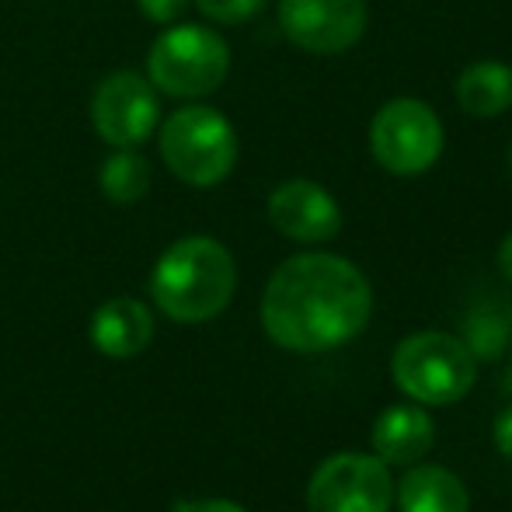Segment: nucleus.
Here are the masks:
<instances>
[{
    "instance_id": "nucleus-21",
    "label": "nucleus",
    "mask_w": 512,
    "mask_h": 512,
    "mask_svg": "<svg viewBox=\"0 0 512 512\" xmlns=\"http://www.w3.org/2000/svg\"><path fill=\"white\" fill-rule=\"evenodd\" d=\"M499 269H502V276L512 283V234L499 244Z\"/></svg>"
},
{
    "instance_id": "nucleus-2",
    "label": "nucleus",
    "mask_w": 512,
    "mask_h": 512,
    "mask_svg": "<svg viewBox=\"0 0 512 512\" xmlns=\"http://www.w3.org/2000/svg\"><path fill=\"white\" fill-rule=\"evenodd\" d=\"M237 269L213 237H182L161 255L150 276L154 304L178 324H203L230 304Z\"/></svg>"
},
{
    "instance_id": "nucleus-1",
    "label": "nucleus",
    "mask_w": 512,
    "mask_h": 512,
    "mask_svg": "<svg viewBox=\"0 0 512 512\" xmlns=\"http://www.w3.org/2000/svg\"><path fill=\"white\" fill-rule=\"evenodd\" d=\"M373 290L338 255H297L272 272L262 297V328L286 352H328L366 328Z\"/></svg>"
},
{
    "instance_id": "nucleus-19",
    "label": "nucleus",
    "mask_w": 512,
    "mask_h": 512,
    "mask_svg": "<svg viewBox=\"0 0 512 512\" xmlns=\"http://www.w3.org/2000/svg\"><path fill=\"white\" fill-rule=\"evenodd\" d=\"M492 439H495V446H499L502 457H512V408H506L499 418H495Z\"/></svg>"
},
{
    "instance_id": "nucleus-16",
    "label": "nucleus",
    "mask_w": 512,
    "mask_h": 512,
    "mask_svg": "<svg viewBox=\"0 0 512 512\" xmlns=\"http://www.w3.org/2000/svg\"><path fill=\"white\" fill-rule=\"evenodd\" d=\"M506 342H509V328L502 317H492V314L471 317L464 345L474 359H499L502 349H506Z\"/></svg>"
},
{
    "instance_id": "nucleus-20",
    "label": "nucleus",
    "mask_w": 512,
    "mask_h": 512,
    "mask_svg": "<svg viewBox=\"0 0 512 512\" xmlns=\"http://www.w3.org/2000/svg\"><path fill=\"white\" fill-rule=\"evenodd\" d=\"M175 512H248V509L227 499H199V502H178Z\"/></svg>"
},
{
    "instance_id": "nucleus-3",
    "label": "nucleus",
    "mask_w": 512,
    "mask_h": 512,
    "mask_svg": "<svg viewBox=\"0 0 512 512\" xmlns=\"http://www.w3.org/2000/svg\"><path fill=\"white\" fill-rule=\"evenodd\" d=\"M161 157L185 185H220L237 164V133L216 108H178L161 129Z\"/></svg>"
},
{
    "instance_id": "nucleus-10",
    "label": "nucleus",
    "mask_w": 512,
    "mask_h": 512,
    "mask_svg": "<svg viewBox=\"0 0 512 512\" xmlns=\"http://www.w3.org/2000/svg\"><path fill=\"white\" fill-rule=\"evenodd\" d=\"M269 220L290 241L317 244L331 241L342 230V209H338L335 196L317 182L293 178L269 196Z\"/></svg>"
},
{
    "instance_id": "nucleus-15",
    "label": "nucleus",
    "mask_w": 512,
    "mask_h": 512,
    "mask_svg": "<svg viewBox=\"0 0 512 512\" xmlns=\"http://www.w3.org/2000/svg\"><path fill=\"white\" fill-rule=\"evenodd\" d=\"M102 192L108 203L115 206H133L147 196L150 189V164L143 161L136 150H115L102 164Z\"/></svg>"
},
{
    "instance_id": "nucleus-22",
    "label": "nucleus",
    "mask_w": 512,
    "mask_h": 512,
    "mask_svg": "<svg viewBox=\"0 0 512 512\" xmlns=\"http://www.w3.org/2000/svg\"><path fill=\"white\" fill-rule=\"evenodd\" d=\"M509 164H512V154H509Z\"/></svg>"
},
{
    "instance_id": "nucleus-13",
    "label": "nucleus",
    "mask_w": 512,
    "mask_h": 512,
    "mask_svg": "<svg viewBox=\"0 0 512 512\" xmlns=\"http://www.w3.org/2000/svg\"><path fill=\"white\" fill-rule=\"evenodd\" d=\"M401 512H471V495L464 481L446 467H411L394 488Z\"/></svg>"
},
{
    "instance_id": "nucleus-14",
    "label": "nucleus",
    "mask_w": 512,
    "mask_h": 512,
    "mask_svg": "<svg viewBox=\"0 0 512 512\" xmlns=\"http://www.w3.org/2000/svg\"><path fill=\"white\" fill-rule=\"evenodd\" d=\"M457 105L474 119H495L512 108V67L478 60L457 77Z\"/></svg>"
},
{
    "instance_id": "nucleus-9",
    "label": "nucleus",
    "mask_w": 512,
    "mask_h": 512,
    "mask_svg": "<svg viewBox=\"0 0 512 512\" xmlns=\"http://www.w3.org/2000/svg\"><path fill=\"white\" fill-rule=\"evenodd\" d=\"M279 28L307 53H345L366 32V0H279Z\"/></svg>"
},
{
    "instance_id": "nucleus-5",
    "label": "nucleus",
    "mask_w": 512,
    "mask_h": 512,
    "mask_svg": "<svg viewBox=\"0 0 512 512\" xmlns=\"http://www.w3.org/2000/svg\"><path fill=\"white\" fill-rule=\"evenodd\" d=\"M230 70V49L213 28L178 25L150 46V84L171 98L213 95Z\"/></svg>"
},
{
    "instance_id": "nucleus-12",
    "label": "nucleus",
    "mask_w": 512,
    "mask_h": 512,
    "mask_svg": "<svg viewBox=\"0 0 512 512\" xmlns=\"http://www.w3.org/2000/svg\"><path fill=\"white\" fill-rule=\"evenodd\" d=\"M436 425L429 411L415 405H391L373 422V450L384 464H418L432 450Z\"/></svg>"
},
{
    "instance_id": "nucleus-11",
    "label": "nucleus",
    "mask_w": 512,
    "mask_h": 512,
    "mask_svg": "<svg viewBox=\"0 0 512 512\" xmlns=\"http://www.w3.org/2000/svg\"><path fill=\"white\" fill-rule=\"evenodd\" d=\"M154 338V314L133 297H115L91 317V342L112 359L140 356Z\"/></svg>"
},
{
    "instance_id": "nucleus-7",
    "label": "nucleus",
    "mask_w": 512,
    "mask_h": 512,
    "mask_svg": "<svg viewBox=\"0 0 512 512\" xmlns=\"http://www.w3.org/2000/svg\"><path fill=\"white\" fill-rule=\"evenodd\" d=\"M391 506V471L370 453H335L307 485V512H391Z\"/></svg>"
},
{
    "instance_id": "nucleus-6",
    "label": "nucleus",
    "mask_w": 512,
    "mask_h": 512,
    "mask_svg": "<svg viewBox=\"0 0 512 512\" xmlns=\"http://www.w3.org/2000/svg\"><path fill=\"white\" fill-rule=\"evenodd\" d=\"M370 150L391 175H422L443 154V122L418 98H394L373 115Z\"/></svg>"
},
{
    "instance_id": "nucleus-18",
    "label": "nucleus",
    "mask_w": 512,
    "mask_h": 512,
    "mask_svg": "<svg viewBox=\"0 0 512 512\" xmlns=\"http://www.w3.org/2000/svg\"><path fill=\"white\" fill-rule=\"evenodd\" d=\"M189 0H140V11L157 25H171L175 18H182Z\"/></svg>"
},
{
    "instance_id": "nucleus-4",
    "label": "nucleus",
    "mask_w": 512,
    "mask_h": 512,
    "mask_svg": "<svg viewBox=\"0 0 512 512\" xmlns=\"http://www.w3.org/2000/svg\"><path fill=\"white\" fill-rule=\"evenodd\" d=\"M394 384L418 405H453L474 387V356L446 331H418L394 349Z\"/></svg>"
},
{
    "instance_id": "nucleus-8",
    "label": "nucleus",
    "mask_w": 512,
    "mask_h": 512,
    "mask_svg": "<svg viewBox=\"0 0 512 512\" xmlns=\"http://www.w3.org/2000/svg\"><path fill=\"white\" fill-rule=\"evenodd\" d=\"M157 119H161V102L154 95V84L133 70L108 74L91 95V122L115 150H136L157 129Z\"/></svg>"
},
{
    "instance_id": "nucleus-17",
    "label": "nucleus",
    "mask_w": 512,
    "mask_h": 512,
    "mask_svg": "<svg viewBox=\"0 0 512 512\" xmlns=\"http://www.w3.org/2000/svg\"><path fill=\"white\" fill-rule=\"evenodd\" d=\"M199 11L209 21H220V25H241V21L255 18L265 7V0H196Z\"/></svg>"
}]
</instances>
